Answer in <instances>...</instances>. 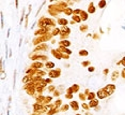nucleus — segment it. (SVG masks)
<instances>
[{
    "instance_id": "obj_44",
    "label": "nucleus",
    "mask_w": 125,
    "mask_h": 115,
    "mask_svg": "<svg viewBox=\"0 0 125 115\" xmlns=\"http://www.w3.org/2000/svg\"><path fill=\"white\" fill-rule=\"evenodd\" d=\"M65 94H73V95H74L73 90H72V87H67L66 90H65Z\"/></svg>"
},
{
    "instance_id": "obj_58",
    "label": "nucleus",
    "mask_w": 125,
    "mask_h": 115,
    "mask_svg": "<svg viewBox=\"0 0 125 115\" xmlns=\"http://www.w3.org/2000/svg\"><path fill=\"white\" fill-rule=\"evenodd\" d=\"M76 115H81V114H79V113H77V114H76Z\"/></svg>"
},
{
    "instance_id": "obj_43",
    "label": "nucleus",
    "mask_w": 125,
    "mask_h": 115,
    "mask_svg": "<svg viewBox=\"0 0 125 115\" xmlns=\"http://www.w3.org/2000/svg\"><path fill=\"white\" fill-rule=\"evenodd\" d=\"M103 74H104V76L106 78V76L109 74V69H107V68H106V69H104L103 70Z\"/></svg>"
},
{
    "instance_id": "obj_53",
    "label": "nucleus",
    "mask_w": 125,
    "mask_h": 115,
    "mask_svg": "<svg viewBox=\"0 0 125 115\" xmlns=\"http://www.w3.org/2000/svg\"><path fill=\"white\" fill-rule=\"evenodd\" d=\"M99 110H101V106H99V105H98V106H96V108L94 109V111H99Z\"/></svg>"
},
{
    "instance_id": "obj_8",
    "label": "nucleus",
    "mask_w": 125,
    "mask_h": 115,
    "mask_svg": "<svg viewBox=\"0 0 125 115\" xmlns=\"http://www.w3.org/2000/svg\"><path fill=\"white\" fill-rule=\"evenodd\" d=\"M96 97H97V99L103 100V99H106V98L109 97V95H108L107 91H106L104 88H99L98 90L96 91Z\"/></svg>"
},
{
    "instance_id": "obj_1",
    "label": "nucleus",
    "mask_w": 125,
    "mask_h": 115,
    "mask_svg": "<svg viewBox=\"0 0 125 115\" xmlns=\"http://www.w3.org/2000/svg\"><path fill=\"white\" fill-rule=\"evenodd\" d=\"M37 28H46V27H50V28H56L57 27V21L52 17H47V16H41L37 20Z\"/></svg>"
},
{
    "instance_id": "obj_21",
    "label": "nucleus",
    "mask_w": 125,
    "mask_h": 115,
    "mask_svg": "<svg viewBox=\"0 0 125 115\" xmlns=\"http://www.w3.org/2000/svg\"><path fill=\"white\" fill-rule=\"evenodd\" d=\"M79 16H80V18H81L82 22H86V21L89 20V13L87 11H84V10H82Z\"/></svg>"
},
{
    "instance_id": "obj_3",
    "label": "nucleus",
    "mask_w": 125,
    "mask_h": 115,
    "mask_svg": "<svg viewBox=\"0 0 125 115\" xmlns=\"http://www.w3.org/2000/svg\"><path fill=\"white\" fill-rule=\"evenodd\" d=\"M54 39V36L50 33H47L45 36H40V37H34L32 39V44L35 46L40 45V44H43V43H46L47 41H51Z\"/></svg>"
},
{
    "instance_id": "obj_15",
    "label": "nucleus",
    "mask_w": 125,
    "mask_h": 115,
    "mask_svg": "<svg viewBox=\"0 0 125 115\" xmlns=\"http://www.w3.org/2000/svg\"><path fill=\"white\" fill-rule=\"evenodd\" d=\"M120 75H121V72H119V70H114V71H112L111 75H110V78H111L112 82H114V81L118 80Z\"/></svg>"
},
{
    "instance_id": "obj_2",
    "label": "nucleus",
    "mask_w": 125,
    "mask_h": 115,
    "mask_svg": "<svg viewBox=\"0 0 125 115\" xmlns=\"http://www.w3.org/2000/svg\"><path fill=\"white\" fill-rule=\"evenodd\" d=\"M66 8H69L67 1H57V2H52L51 5H48V10L54 11V12H56V13H58V14L63 13Z\"/></svg>"
},
{
    "instance_id": "obj_5",
    "label": "nucleus",
    "mask_w": 125,
    "mask_h": 115,
    "mask_svg": "<svg viewBox=\"0 0 125 115\" xmlns=\"http://www.w3.org/2000/svg\"><path fill=\"white\" fill-rule=\"evenodd\" d=\"M52 30V28H50V27H46V28H37V30L33 32V35H34V37H40V36H45L47 35V33H50Z\"/></svg>"
},
{
    "instance_id": "obj_24",
    "label": "nucleus",
    "mask_w": 125,
    "mask_h": 115,
    "mask_svg": "<svg viewBox=\"0 0 125 115\" xmlns=\"http://www.w3.org/2000/svg\"><path fill=\"white\" fill-rule=\"evenodd\" d=\"M44 68L46 70H52V69H55V63L52 61H47V63H45V67Z\"/></svg>"
},
{
    "instance_id": "obj_14",
    "label": "nucleus",
    "mask_w": 125,
    "mask_h": 115,
    "mask_svg": "<svg viewBox=\"0 0 125 115\" xmlns=\"http://www.w3.org/2000/svg\"><path fill=\"white\" fill-rule=\"evenodd\" d=\"M69 106H71L72 110L75 111V112H76V111L79 110V103H78V102L76 101V100H72V101L69 102Z\"/></svg>"
},
{
    "instance_id": "obj_45",
    "label": "nucleus",
    "mask_w": 125,
    "mask_h": 115,
    "mask_svg": "<svg viewBox=\"0 0 125 115\" xmlns=\"http://www.w3.org/2000/svg\"><path fill=\"white\" fill-rule=\"evenodd\" d=\"M88 71L89 72H94L95 71V67L94 66H90V67L88 68Z\"/></svg>"
},
{
    "instance_id": "obj_41",
    "label": "nucleus",
    "mask_w": 125,
    "mask_h": 115,
    "mask_svg": "<svg viewBox=\"0 0 125 115\" xmlns=\"http://www.w3.org/2000/svg\"><path fill=\"white\" fill-rule=\"evenodd\" d=\"M73 94H65V96H64V97L65 98H66V99H69V100H72V99H73Z\"/></svg>"
},
{
    "instance_id": "obj_29",
    "label": "nucleus",
    "mask_w": 125,
    "mask_h": 115,
    "mask_svg": "<svg viewBox=\"0 0 125 115\" xmlns=\"http://www.w3.org/2000/svg\"><path fill=\"white\" fill-rule=\"evenodd\" d=\"M73 11H74V9H72V8H66V9L64 10V12L63 13L65 14V15H67V16H72L73 15Z\"/></svg>"
},
{
    "instance_id": "obj_16",
    "label": "nucleus",
    "mask_w": 125,
    "mask_h": 115,
    "mask_svg": "<svg viewBox=\"0 0 125 115\" xmlns=\"http://www.w3.org/2000/svg\"><path fill=\"white\" fill-rule=\"evenodd\" d=\"M99 105V99H94V100H91V101H89V106H90V109H95L96 106Z\"/></svg>"
},
{
    "instance_id": "obj_11",
    "label": "nucleus",
    "mask_w": 125,
    "mask_h": 115,
    "mask_svg": "<svg viewBox=\"0 0 125 115\" xmlns=\"http://www.w3.org/2000/svg\"><path fill=\"white\" fill-rule=\"evenodd\" d=\"M50 53H51L52 56H54L56 59H58V60L62 59V53H61L58 48H52V50H50Z\"/></svg>"
},
{
    "instance_id": "obj_39",
    "label": "nucleus",
    "mask_w": 125,
    "mask_h": 115,
    "mask_svg": "<svg viewBox=\"0 0 125 115\" xmlns=\"http://www.w3.org/2000/svg\"><path fill=\"white\" fill-rule=\"evenodd\" d=\"M92 39L93 40H99V39H101V35H99V33H97V32H94L92 35Z\"/></svg>"
},
{
    "instance_id": "obj_25",
    "label": "nucleus",
    "mask_w": 125,
    "mask_h": 115,
    "mask_svg": "<svg viewBox=\"0 0 125 115\" xmlns=\"http://www.w3.org/2000/svg\"><path fill=\"white\" fill-rule=\"evenodd\" d=\"M96 98H97L96 97V93H94V91H91V93L87 96V100H89V101L94 100V99H96Z\"/></svg>"
},
{
    "instance_id": "obj_55",
    "label": "nucleus",
    "mask_w": 125,
    "mask_h": 115,
    "mask_svg": "<svg viewBox=\"0 0 125 115\" xmlns=\"http://www.w3.org/2000/svg\"><path fill=\"white\" fill-rule=\"evenodd\" d=\"M116 66H121V60H120V61H118V63H116Z\"/></svg>"
},
{
    "instance_id": "obj_31",
    "label": "nucleus",
    "mask_w": 125,
    "mask_h": 115,
    "mask_svg": "<svg viewBox=\"0 0 125 115\" xmlns=\"http://www.w3.org/2000/svg\"><path fill=\"white\" fill-rule=\"evenodd\" d=\"M78 98H79V100H81L82 102H86L87 95L84 93H78Z\"/></svg>"
},
{
    "instance_id": "obj_33",
    "label": "nucleus",
    "mask_w": 125,
    "mask_h": 115,
    "mask_svg": "<svg viewBox=\"0 0 125 115\" xmlns=\"http://www.w3.org/2000/svg\"><path fill=\"white\" fill-rule=\"evenodd\" d=\"M106 5H107V2H106L105 0H101V1H98V3H97V7H98L99 9H104Z\"/></svg>"
},
{
    "instance_id": "obj_49",
    "label": "nucleus",
    "mask_w": 125,
    "mask_h": 115,
    "mask_svg": "<svg viewBox=\"0 0 125 115\" xmlns=\"http://www.w3.org/2000/svg\"><path fill=\"white\" fill-rule=\"evenodd\" d=\"M24 15H25V9H24V11H23V13H22V17H20V24H22L23 21H24Z\"/></svg>"
},
{
    "instance_id": "obj_12",
    "label": "nucleus",
    "mask_w": 125,
    "mask_h": 115,
    "mask_svg": "<svg viewBox=\"0 0 125 115\" xmlns=\"http://www.w3.org/2000/svg\"><path fill=\"white\" fill-rule=\"evenodd\" d=\"M57 24L61 27H64V26H67L69 24V21L67 18H64V17H59L57 20Z\"/></svg>"
},
{
    "instance_id": "obj_9",
    "label": "nucleus",
    "mask_w": 125,
    "mask_h": 115,
    "mask_svg": "<svg viewBox=\"0 0 125 115\" xmlns=\"http://www.w3.org/2000/svg\"><path fill=\"white\" fill-rule=\"evenodd\" d=\"M29 67L32 68V69H35V70H42L45 67V63H43L42 61H32Z\"/></svg>"
},
{
    "instance_id": "obj_6",
    "label": "nucleus",
    "mask_w": 125,
    "mask_h": 115,
    "mask_svg": "<svg viewBox=\"0 0 125 115\" xmlns=\"http://www.w3.org/2000/svg\"><path fill=\"white\" fill-rule=\"evenodd\" d=\"M61 73H62V71H61L60 68H55V69L48 71V78H52V80L54 78H58L59 76H61Z\"/></svg>"
},
{
    "instance_id": "obj_56",
    "label": "nucleus",
    "mask_w": 125,
    "mask_h": 115,
    "mask_svg": "<svg viewBox=\"0 0 125 115\" xmlns=\"http://www.w3.org/2000/svg\"><path fill=\"white\" fill-rule=\"evenodd\" d=\"M15 7H16V9H17V7H18V2H17V1L15 2Z\"/></svg>"
},
{
    "instance_id": "obj_36",
    "label": "nucleus",
    "mask_w": 125,
    "mask_h": 115,
    "mask_svg": "<svg viewBox=\"0 0 125 115\" xmlns=\"http://www.w3.org/2000/svg\"><path fill=\"white\" fill-rule=\"evenodd\" d=\"M81 108L83 109L84 111H89V110H90V106H89V103H87V102H82V103H81Z\"/></svg>"
},
{
    "instance_id": "obj_50",
    "label": "nucleus",
    "mask_w": 125,
    "mask_h": 115,
    "mask_svg": "<svg viewBox=\"0 0 125 115\" xmlns=\"http://www.w3.org/2000/svg\"><path fill=\"white\" fill-rule=\"evenodd\" d=\"M83 93H84V94H86V95H87V96H88V95H89V94H90V93H91V91H90V89H89V88H86V90H84V91H83Z\"/></svg>"
},
{
    "instance_id": "obj_34",
    "label": "nucleus",
    "mask_w": 125,
    "mask_h": 115,
    "mask_svg": "<svg viewBox=\"0 0 125 115\" xmlns=\"http://www.w3.org/2000/svg\"><path fill=\"white\" fill-rule=\"evenodd\" d=\"M78 54H79V56L83 57V56H88V55H89V52H88L87 50H83V48H82V50H80L79 52H78Z\"/></svg>"
},
{
    "instance_id": "obj_48",
    "label": "nucleus",
    "mask_w": 125,
    "mask_h": 115,
    "mask_svg": "<svg viewBox=\"0 0 125 115\" xmlns=\"http://www.w3.org/2000/svg\"><path fill=\"white\" fill-rule=\"evenodd\" d=\"M121 76H122V78L125 80V68H123L122 71H121Z\"/></svg>"
},
{
    "instance_id": "obj_37",
    "label": "nucleus",
    "mask_w": 125,
    "mask_h": 115,
    "mask_svg": "<svg viewBox=\"0 0 125 115\" xmlns=\"http://www.w3.org/2000/svg\"><path fill=\"white\" fill-rule=\"evenodd\" d=\"M81 66L82 67H86V68H89L91 66V61L90 60H86V61H81Z\"/></svg>"
},
{
    "instance_id": "obj_38",
    "label": "nucleus",
    "mask_w": 125,
    "mask_h": 115,
    "mask_svg": "<svg viewBox=\"0 0 125 115\" xmlns=\"http://www.w3.org/2000/svg\"><path fill=\"white\" fill-rule=\"evenodd\" d=\"M61 95H62V93H61V91L59 90V89H56V90H55L54 93H52V96H54V97H57V98H59Z\"/></svg>"
},
{
    "instance_id": "obj_22",
    "label": "nucleus",
    "mask_w": 125,
    "mask_h": 115,
    "mask_svg": "<svg viewBox=\"0 0 125 115\" xmlns=\"http://www.w3.org/2000/svg\"><path fill=\"white\" fill-rule=\"evenodd\" d=\"M46 75H48V72L45 71V70H37V74H35V76H39V78H45Z\"/></svg>"
},
{
    "instance_id": "obj_20",
    "label": "nucleus",
    "mask_w": 125,
    "mask_h": 115,
    "mask_svg": "<svg viewBox=\"0 0 125 115\" xmlns=\"http://www.w3.org/2000/svg\"><path fill=\"white\" fill-rule=\"evenodd\" d=\"M45 98H46V96H44V95H37V97H35L34 99H35V102H37V103H42V104H44Z\"/></svg>"
},
{
    "instance_id": "obj_26",
    "label": "nucleus",
    "mask_w": 125,
    "mask_h": 115,
    "mask_svg": "<svg viewBox=\"0 0 125 115\" xmlns=\"http://www.w3.org/2000/svg\"><path fill=\"white\" fill-rule=\"evenodd\" d=\"M72 21H74L76 24H80V25H81V22H82L79 15H72Z\"/></svg>"
},
{
    "instance_id": "obj_35",
    "label": "nucleus",
    "mask_w": 125,
    "mask_h": 115,
    "mask_svg": "<svg viewBox=\"0 0 125 115\" xmlns=\"http://www.w3.org/2000/svg\"><path fill=\"white\" fill-rule=\"evenodd\" d=\"M69 108H71L69 104H62V106L60 108V112H65V111H67Z\"/></svg>"
},
{
    "instance_id": "obj_40",
    "label": "nucleus",
    "mask_w": 125,
    "mask_h": 115,
    "mask_svg": "<svg viewBox=\"0 0 125 115\" xmlns=\"http://www.w3.org/2000/svg\"><path fill=\"white\" fill-rule=\"evenodd\" d=\"M81 11H82L81 9H74V11H73V15H80Z\"/></svg>"
},
{
    "instance_id": "obj_59",
    "label": "nucleus",
    "mask_w": 125,
    "mask_h": 115,
    "mask_svg": "<svg viewBox=\"0 0 125 115\" xmlns=\"http://www.w3.org/2000/svg\"><path fill=\"white\" fill-rule=\"evenodd\" d=\"M123 59H125V57H123Z\"/></svg>"
},
{
    "instance_id": "obj_10",
    "label": "nucleus",
    "mask_w": 125,
    "mask_h": 115,
    "mask_svg": "<svg viewBox=\"0 0 125 115\" xmlns=\"http://www.w3.org/2000/svg\"><path fill=\"white\" fill-rule=\"evenodd\" d=\"M104 89L107 91L108 95L111 96L112 94L116 91V85H114V84H107L105 87H104Z\"/></svg>"
},
{
    "instance_id": "obj_42",
    "label": "nucleus",
    "mask_w": 125,
    "mask_h": 115,
    "mask_svg": "<svg viewBox=\"0 0 125 115\" xmlns=\"http://www.w3.org/2000/svg\"><path fill=\"white\" fill-rule=\"evenodd\" d=\"M69 55H67V54H62V59L63 60H69Z\"/></svg>"
},
{
    "instance_id": "obj_57",
    "label": "nucleus",
    "mask_w": 125,
    "mask_h": 115,
    "mask_svg": "<svg viewBox=\"0 0 125 115\" xmlns=\"http://www.w3.org/2000/svg\"><path fill=\"white\" fill-rule=\"evenodd\" d=\"M99 32H101V33H104V30L101 28V29H99Z\"/></svg>"
},
{
    "instance_id": "obj_32",
    "label": "nucleus",
    "mask_w": 125,
    "mask_h": 115,
    "mask_svg": "<svg viewBox=\"0 0 125 115\" xmlns=\"http://www.w3.org/2000/svg\"><path fill=\"white\" fill-rule=\"evenodd\" d=\"M54 104H55V106H56V108H59L60 109L61 106H62V99H60V98H59V99H57L56 101L54 102Z\"/></svg>"
},
{
    "instance_id": "obj_30",
    "label": "nucleus",
    "mask_w": 125,
    "mask_h": 115,
    "mask_svg": "<svg viewBox=\"0 0 125 115\" xmlns=\"http://www.w3.org/2000/svg\"><path fill=\"white\" fill-rule=\"evenodd\" d=\"M51 35L55 37H57V36H60V28L59 27H56V28H54L51 30Z\"/></svg>"
},
{
    "instance_id": "obj_13",
    "label": "nucleus",
    "mask_w": 125,
    "mask_h": 115,
    "mask_svg": "<svg viewBox=\"0 0 125 115\" xmlns=\"http://www.w3.org/2000/svg\"><path fill=\"white\" fill-rule=\"evenodd\" d=\"M87 12H88L89 14H94L95 12H96V7H95V5H94V2H93V1H91V2L88 5Z\"/></svg>"
},
{
    "instance_id": "obj_28",
    "label": "nucleus",
    "mask_w": 125,
    "mask_h": 115,
    "mask_svg": "<svg viewBox=\"0 0 125 115\" xmlns=\"http://www.w3.org/2000/svg\"><path fill=\"white\" fill-rule=\"evenodd\" d=\"M56 89H57V86H55V85L51 84V85H48L47 88H46V90H47L49 94H51V95H52V93H54Z\"/></svg>"
},
{
    "instance_id": "obj_27",
    "label": "nucleus",
    "mask_w": 125,
    "mask_h": 115,
    "mask_svg": "<svg viewBox=\"0 0 125 115\" xmlns=\"http://www.w3.org/2000/svg\"><path fill=\"white\" fill-rule=\"evenodd\" d=\"M71 87H72V90H73L74 94L79 93V90H80V85L79 84H73Z\"/></svg>"
},
{
    "instance_id": "obj_54",
    "label": "nucleus",
    "mask_w": 125,
    "mask_h": 115,
    "mask_svg": "<svg viewBox=\"0 0 125 115\" xmlns=\"http://www.w3.org/2000/svg\"><path fill=\"white\" fill-rule=\"evenodd\" d=\"M69 24H71V25H75V24H76V23H75V22H74V21H69Z\"/></svg>"
},
{
    "instance_id": "obj_23",
    "label": "nucleus",
    "mask_w": 125,
    "mask_h": 115,
    "mask_svg": "<svg viewBox=\"0 0 125 115\" xmlns=\"http://www.w3.org/2000/svg\"><path fill=\"white\" fill-rule=\"evenodd\" d=\"M79 30H80V32H82V33H86V32H88V30H89V26L87 24H81L79 26Z\"/></svg>"
},
{
    "instance_id": "obj_18",
    "label": "nucleus",
    "mask_w": 125,
    "mask_h": 115,
    "mask_svg": "<svg viewBox=\"0 0 125 115\" xmlns=\"http://www.w3.org/2000/svg\"><path fill=\"white\" fill-rule=\"evenodd\" d=\"M58 44H59V46H63V47H67L69 48V46H71V41L69 40H63V41H59L58 42Z\"/></svg>"
},
{
    "instance_id": "obj_47",
    "label": "nucleus",
    "mask_w": 125,
    "mask_h": 115,
    "mask_svg": "<svg viewBox=\"0 0 125 115\" xmlns=\"http://www.w3.org/2000/svg\"><path fill=\"white\" fill-rule=\"evenodd\" d=\"M75 3H76V1H67V5H69V8H72L74 5H75Z\"/></svg>"
},
{
    "instance_id": "obj_46",
    "label": "nucleus",
    "mask_w": 125,
    "mask_h": 115,
    "mask_svg": "<svg viewBox=\"0 0 125 115\" xmlns=\"http://www.w3.org/2000/svg\"><path fill=\"white\" fill-rule=\"evenodd\" d=\"M45 81H46V83H47L48 85H51L52 84V78H45Z\"/></svg>"
},
{
    "instance_id": "obj_19",
    "label": "nucleus",
    "mask_w": 125,
    "mask_h": 115,
    "mask_svg": "<svg viewBox=\"0 0 125 115\" xmlns=\"http://www.w3.org/2000/svg\"><path fill=\"white\" fill-rule=\"evenodd\" d=\"M58 50L60 51L62 54H67V55H69L71 56L72 55V51L69 50V48H67V47H63V46H58Z\"/></svg>"
},
{
    "instance_id": "obj_51",
    "label": "nucleus",
    "mask_w": 125,
    "mask_h": 115,
    "mask_svg": "<svg viewBox=\"0 0 125 115\" xmlns=\"http://www.w3.org/2000/svg\"><path fill=\"white\" fill-rule=\"evenodd\" d=\"M84 115H93V113H90L89 111H86V112H84Z\"/></svg>"
},
{
    "instance_id": "obj_7",
    "label": "nucleus",
    "mask_w": 125,
    "mask_h": 115,
    "mask_svg": "<svg viewBox=\"0 0 125 115\" xmlns=\"http://www.w3.org/2000/svg\"><path fill=\"white\" fill-rule=\"evenodd\" d=\"M49 51V45L46 43H43V44H40V45L35 46L33 52L34 53H43V52H48Z\"/></svg>"
},
{
    "instance_id": "obj_4",
    "label": "nucleus",
    "mask_w": 125,
    "mask_h": 115,
    "mask_svg": "<svg viewBox=\"0 0 125 115\" xmlns=\"http://www.w3.org/2000/svg\"><path fill=\"white\" fill-rule=\"evenodd\" d=\"M29 59L32 61H45V63H47V61H49V57H48V55L44 54V53H30L29 54Z\"/></svg>"
},
{
    "instance_id": "obj_17",
    "label": "nucleus",
    "mask_w": 125,
    "mask_h": 115,
    "mask_svg": "<svg viewBox=\"0 0 125 115\" xmlns=\"http://www.w3.org/2000/svg\"><path fill=\"white\" fill-rule=\"evenodd\" d=\"M60 35H71V28L67 26L60 27Z\"/></svg>"
},
{
    "instance_id": "obj_52",
    "label": "nucleus",
    "mask_w": 125,
    "mask_h": 115,
    "mask_svg": "<svg viewBox=\"0 0 125 115\" xmlns=\"http://www.w3.org/2000/svg\"><path fill=\"white\" fill-rule=\"evenodd\" d=\"M56 42H57V40H56V39H52L51 41H50V43H51V44H55Z\"/></svg>"
}]
</instances>
